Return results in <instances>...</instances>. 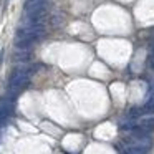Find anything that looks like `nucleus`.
I'll list each match as a JSON object with an SVG mask.
<instances>
[{
    "mask_svg": "<svg viewBox=\"0 0 154 154\" xmlns=\"http://www.w3.org/2000/svg\"><path fill=\"white\" fill-rule=\"evenodd\" d=\"M45 37V27L43 25H27L17 30L15 35V47L17 50H28L33 43H37L38 40Z\"/></svg>",
    "mask_w": 154,
    "mask_h": 154,
    "instance_id": "obj_1",
    "label": "nucleus"
},
{
    "mask_svg": "<svg viewBox=\"0 0 154 154\" xmlns=\"http://www.w3.org/2000/svg\"><path fill=\"white\" fill-rule=\"evenodd\" d=\"M30 76H32V70L30 68H17L12 71L10 78H8V85H7V96L10 98H17L25 88L30 83Z\"/></svg>",
    "mask_w": 154,
    "mask_h": 154,
    "instance_id": "obj_2",
    "label": "nucleus"
},
{
    "mask_svg": "<svg viewBox=\"0 0 154 154\" xmlns=\"http://www.w3.org/2000/svg\"><path fill=\"white\" fill-rule=\"evenodd\" d=\"M123 128L126 131H131L133 136L143 139V137H146L147 134L154 129V118H143V119H139L137 123L126 124V126H123Z\"/></svg>",
    "mask_w": 154,
    "mask_h": 154,
    "instance_id": "obj_3",
    "label": "nucleus"
},
{
    "mask_svg": "<svg viewBox=\"0 0 154 154\" xmlns=\"http://www.w3.org/2000/svg\"><path fill=\"white\" fill-rule=\"evenodd\" d=\"M149 149H151V141L149 139H139L137 143L128 146L123 154H147Z\"/></svg>",
    "mask_w": 154,
    "mask_h": 154,
    "instance_id": "obj_4",
    "label": "nucleus"
},
{
    "mask_svg": "<svg viewBox=\"0 0 154 154\" xmlns=\"http://www.w3.org/2000/svg\"><path fill=\"white\" fill-rule=\"evenodd\" d=\"M137 111H139V113H143V114H154V94L141 108H137Z\"/></svg>",
    "mask_w": 154,
    "mask_h": 154,
    "instance_id": "obj_5",
    "label": "nucleus"
},
{
    "mask_svg": "<svg viewBox=\"0 0 154 154\" xmlns=\"http://www.w3.org/2000/svg\"><path fill=\"white\" fill-rule=\"evenodd\" d=\"M30 51L28 50H17L15 51V55H14V58L17 61H27V60H30Z\"/></svg>",
    "mask_w": 154,
    "mask_h": 154,
    "instance_id": "obj_6",
    "label": "nucleus"
},
{
    "mask_svg": "<svg viewBox=\"0 0 154 154\" xmlns=\"http://www.w3.org/2000/svg\"><path fill=\"white\" fill-rule=\"evenodd\" d=\"M2 58H4V50H0V65H2Z\"/></svg>",
    "mask_w": 154,
    "mask_h": 154,
    "instance_id": "obj_7",
    "label": "nucleus"
},
{
    "mask_svg": "<svg viewBox=\"0 0 154 154\" xmlns=\"http://www.w3.org/2000/svg\"><path fill=\"white\" fill-rule=\"evenodd\" d=\"M151 65H152V68H154V60H152V63H151Z\"/></svg>",
    "mask_w": 154,
    "mask_h": 154,
    "instance_id": "obj_8",
    "label": "nucleus"
}]
</instances>
